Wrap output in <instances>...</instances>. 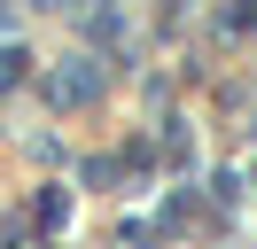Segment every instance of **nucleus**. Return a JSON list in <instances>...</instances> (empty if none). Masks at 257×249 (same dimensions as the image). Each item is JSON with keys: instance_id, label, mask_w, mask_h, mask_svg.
Instances as JSON below:
<instances>
[{"instance_id": "f257e3e1", "label": "nucleus", "mask_w": 257, "mask_h": 249, "mask_svg": "<svg viewBox=\"0 0 257 249\" xmlns=\"http://www.w3.org/2000/svg\"><path fill=\"white\" fill-rule=\"evenodd\" d=\"M101 93V70H63L55 78V101H94Z\"/></svg>"}, {"instance_id": "f03ea898", "label": "nucleus", "mask_w": 257, "mask_h": 249, "mask_svg": "<svg viewBox=\"0 0 257 249\" xmlns=\"http://www.w3.org/2000/svg\"><path fill=\"white\" fill-rule=\"evenodd\" d=\"M16 78H24V55H16V47H0V93L16 86Z\"/></svg>"}]
</instances>
